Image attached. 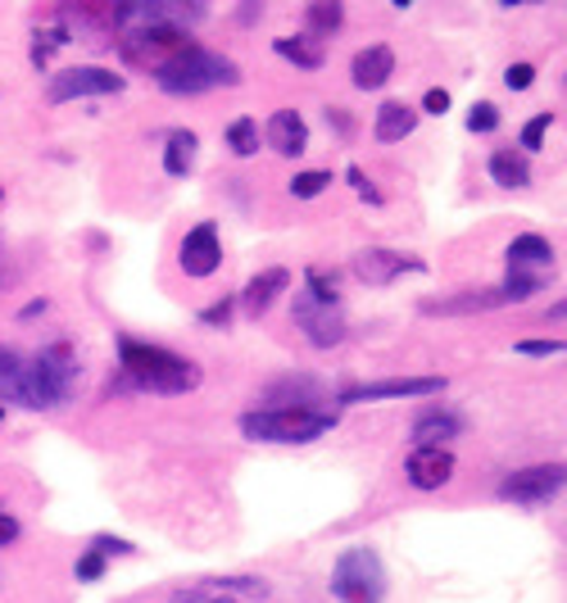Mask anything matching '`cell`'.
<instances>
[{
	"label": "cell",
	"mask_w": 567,
	"mask_h": 603,
	"mask_svg": "<svg viewBox=\"0 0 567 603\" xmlns=\"http://www.w3.org/2000/svg\"><path fill=\"white\" fill-rule=\"evenodd\" d=\"M82 377V364L73 345L55 340L37 349V355H19V349H0V405L19 409H60Z\"/></svg>",
	"instance_id": "1"
},
{
	"label": "cell",
	"mask_w": 567,
	"mask_h": 603,
	"mask_svg": "<svg viewBox=\"0 0 567 603\" xmlns=\"http://www.w3.org/2000/svg\"><path fill=\"white\" fill-rule=\"evenodd\" d=\"M118 368L132 390H146V395H186L205 381L196 359L173 355V349L151 340H132V336H118Z\"/></svg>",
	"instance_id": "2"
},
{
	"label": "cell",
	"mask_w": 567,
	"mask_h": 603,
	"mask_svg": "<svg viewBox=\"0 0 567 603\" xmlns=\"http://www.w3.org/2000/svg\"><path fill=\"white\" fill-rule=\"evenodd\" d=\"M332 427H337V409H313V405H281V409L241 413V431L264 444H313Z\"/></svg>",
	"instance_id": "3"
},
{
	"label": "cell",
	"mask_w": 567,
	"mask_h": 603,
	"mask_svg": "<svg viewBox=\"0 0 567 603\" xmlns=\"http://www.w3.org/2000/svg\"><path fill=\"white\" fill-rule=\"evenodd\" d=\"M155 82L168 95H205V91H218V86H236V82H241V69H236L227 55H218V50H205L196 41L164 73H155Z\"/></svg>",
	"instance_id": "4"
},
{
	"label": "cell",
	"mask_w": 567,
	"mask_h": 603,
	"mask_svg": "<svg viewBox=\"0 0 567 603\" xmlns=\"http://www.w3.org/2000/svg\"><path fill=\"white\" fill-rule=\"evenodd\" d=\"M327 590H332L341 603H382L386 599V563H382V554L368 549V544L346 549V554L337 559V568H332Z\"/></svg>",
	"instance_id": "5"
},
{
	"label": "cell",
	"mask_w": 567,
	"mask_h": 603,
	"mask_svg": "<svg viewBox=\"0 0 567 603\" xmlns=\"http://www.w3.org/2000/svg\"><path fill=\"white\" fill-rule=\"evenodd\" d=\"M114 41H118L123 64L146 69V73H164L177 55H186L196 45V37L182 28H132V32H118Z\"/></svg>",
	"instance_id": "6"
},
{
	"label": "cell",
	"mask_w": 567,
	"mask_h": 603,
	"mask_svg": "<svg viewBox=\"0 0 567 603\" xmlns=\"http://www.w3.org/2000/svg\"><path fill=\"white\" fill-rule=\"evenodd\" d=\"M123 86H127L123 73L101 69V64H82V69L55 73L51 86H45V100H51V105H69V100H86V95H118Z\"/></svg>",
	"instance_id": "7"
},
{
	"label": "cell",
	"mask_w": 567,
	"mask_h": 603,
	"mask_svg": "<svg viewBox=\"0 0 567 603\" xmlns=\"http://www.w3.org/2000/svg\"><path fill=\"white\" fill-rule=\"evenodd\" d=\"M291 309H296V323H300V331L309 336L313 349H332V345L346 340V318H341V305H332V299H318L300 286Z\"/></svg>",
	"instance_id": "8"
},
{
	"label": "cell",
	"mask_w": 567,
	"mask_h": 603,
	"mask_svg": "<svg viewBox=\"0 0 567 603\" xmlns=\"http://www.w3.org/2000/svg\"><path fill=\"white\" fill-rule=\"evenodd\" d=\"M563 463H536V468H523L499 481V499L508 504H523V509H536V504H549V499L563 490Z\"/></svg>",
	"instance_id": "9"
},
{
	"label": "cell",
	"mask_w": 567,
	"mask_h": 603,
	"mask_svg": "<svg viewBox=\"0 0 567 603\" xmlns=\"http://www.w3.org/2000/svg\"><path fill=\"white\" fill-rule=\"evenodd\" d=\"M177 264L186 277H214L223 268V241H218V223H196L177 245Z\"/></svg>",
	"instance_id": "10"
},
{
	"label": "cell",
	"mask_w": 567,
	"mask_h": 603,
	"mask_svg": "<svg viewBox=\"0 0 567 603\" xmlns=\"http://www.w3.org/2000/svg\"><path fill=\"white\" fill-rule=\"evenodd\" d=\"M445 377H386V381H363L341 395V405H377V399H417V395H441Z\"/></svg>",
	"instance_id": "11"
},
{
	"label": "cell",
	"mask_w": 567,
	"mask_h": 603,
	"mask_svg": "<svg viewBox=\"0 0 567 603\" xmlns=\"http://www.w3.org/2000/svg\"><path fill=\"white\" fill-rule=\"evenodd\" d=\"M422 268H427V264L404 259V255H395V249H359V255H354V277L368 282V286H386L400 273H422Z\"/></svg>",
	"instance_id": "12"
},
{
	"label": "cell",
	"mask_w": 567,
	"mask_h": 603,
	"mask_svg": "<svg viewBox=\"0 0 567 603\" xmlns=\"http://www.w3.org/2000/svg\"><path fill=\"white\" fill-rule=\"evenodd\" d=\"M404 472H409V486H413V490H441V486H450V477H454V454H450V449H436V444L413 449L409 463H404Z\"/></svg>",
	"instance_id": "13"
},
{
	"label": "cell",
	"mask_w": 567,
	"mask_h": 603,
	"mask_svg": "<svg viewBox=\"0 0 567 603\" xmlns=\"http://www.w3.org/2000/svg\"><path fill=\"white\" fill-rule=\"evenodd\" d=\"M264 141L277 150V155L296 160V155H305V150H309V123L300 119V110H277L268 119V127H264Z\"/></svg>",
	"instance_id": "14"
},
{
	"label": "cell",
	"mask_w": 567,
	"mask_h": 603,
	"mask_svg": "<svg viewBox=\"0 0 567 603\" xmlns=\"http://www.w3.org/2000/svg\"><path fill=\"white\" fill-rule=\"evenodd\" d=\"M391 73H395V50L391 45H368L350 64V82L359 91H382L391 82Z\"/></svg>",
	"instance_id": "15"
},
{
	"label": "cell",
	"mask_w": 567,
	"mask_h": 603,
	"mask_svg": "<svg viewBox=\"0 0 567 603\" xmlns=\"http://www.w3.org/2000/svg\"><path fill=\"white\" fill-rule=\"evenodd\" d=\"M291 286V273L287 268H264V273H255L250 282H246V290H241V309H246V318H264L268 309H272V299Z\"/></svg>",
	"instance_id": "16"
},
{
	"label": "cell",
	"mask_w": 567,
	"mask_h": 603,
	"mask_svg": "<svg viewBox=\"0 0 567 603\" xmlns=\"http://www.w3.org/2000/svg\"><path fill=\"white\" fill-rule=\"evenodd\" d=\"M499 305H504V295H499V286H491V290H463V295H450V299H422V314L454 318V314H486V309H499Z\"/></svg>",
	"instance_id": "17"
},
{
	"label": "cell",
	"mask_w": 567,
	"mask_h": 603,
	"mask_svg": "<svg viewBox=\"0 0 567 603\" xmlns=\"http://www.w3.org/2000/svg\"><path fill=\"white\" fill-rule=\"evenodd\" d=\"M413 127H417V110L404 105V100H386V105L377 110V119H372V136L382 141V145L413 136Z\"/></svg>",
	"instance_id": "18"
},
{
	"label": "cell",
	"mask_w": 567,
	"mask_h": 603,
	"mask_svg": "<svg viewBox=\"0 0 567 603\" xmlns=\"http://www.w3.org/2000/svg\"><path fill=\"white\" fill-rule=\"evenodd\" d=\"M454 436H463V418L458 413H450V409H427L417 422H413V440H417V449H427V444H436V449H445V440H454Z\"/></svg>",
	"instance_id": "19"
},
{
	"label": "cell",
	"mask_w": 567,
	"mask_h": 603,
	"mask_svg": "<svg viewBox=\"0 0 567 603\" xmlns=\"http://www.w3.org/2000/svg\"><path fill=\"white\" fill-rule=\"evenodd\" d=\"M549 264H554V245H549L545 236H536V232L513 236V245H508V268L532 273V268H549Z\"/></svg>",
	"instance_id": "20"
},
{
	"label": "cell",
	"mask_w": 567,
	"mask_h": 603,
	"mask_svg": "<svg viewBox=\"0 0 567 603\" xmlns=\"http://www.w3.org/2000/svg\"><path fill=\"white\" fill-rule=\"evenodd\" d=\"M491 177H495L499 186L517 191V186L532 182V160L523 155V150H495V155H491Z\"/></svg>",
	"instance_id": "21"
},
{
	"label": "cell",
	"mask_w": 567,
	"mask_h": 603,
	"mask_svg": "<svg viewBox=\"0 0 567 603\" xmlns=\"http://www.w3.org/2000/svg\"><path fill=\"white\" fill-rule=\"evenodd\" d=\"M196 132H168V145H164V173L168 177H186L192 173V164H196Z\"/></svg>",
	"instance_id": "22"
},
{
	"label": "cell",
	"mask_w": 567,
	"mask_h": 603,
	"mask_svg": "<svg viewBox=\"0 0 567 603\" xmlns=\"http://www.w3.org/2000/svg\"><path fill=\"white\" fill-rule=\"evenodd\" d=\"M272 50H277L281 60H291L296 69H305V73L322 69V45H318L313 37H277Z\"/></svg>",
	"instance_id": "23"
},
{
	"label": "cell",
	"mask_w": 567,
	"mask_h": 603,
	"mask_svg": "<svg viewBox=\"0 0 567 603\" xmlns=\"http://www.w3.org/2000/svg\"><path fill=\"white\" fill-rule=\"evenodd\" d=\"M346 23V6L341 0H313V6L305 10V37H313V41H322V37H332L337 28Z\"/></svg>",
	"instance_id": "24"
},
{
	"label": "cell",
	"mask_w": 567,
	"mask_h": 603,
	"mask_svg": "<svg viewBox=\"0 0 567 603\" xmlns=\"http://www.w3.org/2000/svg\"><path fill=\"white\" fill-rule=\"evenodd\" d=\"M536 290H545V277L540 273H523V268H508V277L499 282L504 305H523V299H532Z\"/></svg>",
	"instance_id": "25"
},
{
	"label": "cell",
	"mask_w": 567,
	"mask_h": 603,
	"mask_svg": "<svg viewBox=\"0 0 567 603\" xmlns=\"http://www.w3.org/2000/svg\"><path fill=\"white\" fill-rule=\"evenodd\" d=\"M227 145H231V155L250 160L255 150H259V123H255V119H236V123L227 127Z\"/></svg>",
	"instance_id": "26"
},
{
	"label": "cell",
	"mask_w": 567,
	"mask_h": 603,
	"mask_svg": "<svg viewBox=\"0 0 567 603\" xmlns=\"http://www.w3.org/2000/svg\"><path fill=\"white\" fill-rule=\"evenodd\" d=\"M327 186H332V173H327V168H305V173L291 177V195H296V200H313V195H322Z\"/></svg>",
	"instance_id": "27"
},
{
	"label": "cell",
	"mask_w": 567,
	"mask_h": 603,
	"mask_svg": "<svg viewBox=\"0 0 567 603\" xmlns=\"http://www.w3.org/2000/svg\"><path fill=\"white\" fill-rule=\"evenodd\" d=\"M209 590L214 594H255V599H264L268 594V585L259 581V576H218V581H209Z\"/></svg>",
	"instance_id": "28"
},
{
	"label": "cell",
	"mask_w": 567,
	"mask_h": 603,
	"mask_svg": "<svg viewBox=\"0 0 567 603\" xmlns=\"http://www.w3.org/2000/svg\"><path fill=\"white\" fill-rule=\"evenodd\" d=\"M549 127H554V110H545V114H536L527 127H523V155H532V150H540L545 145V136H549Z\"/></svg>",
	"instance_id": "29"
},
{
	"label": "cell",
	"mask_w": 567,
	"mask_h": 603,
	"mask_svg": "<svg viewBox=\"0 0 567 603\" xmlns=\"http://www.w3.org/2000/svg\"><path fill=\"white\" fill-rule=\"evenodd\" d=\"M499 127V110L491 105V100H482V105H472V114H467V132H495Z\"/></svg>",
	"instance_id": "30"
},
{
	"label": "cell",
	"mask_w": 567,
	"mask_h": 603,
	"mask_svg": "<svg viewBox=\"0 0 567 603\" xmlns=\"http://www.w3.org/2000/svg\"><path fill=\"white\" fill-rule=\"evenodd\" d=\"M517 355H527V359H554L563 355V340H517Z\"/></svg>",
	"instance_id": "31"
},
{
	"label": "cell",
	"mask_w": 567,
	"mask_h": 603,
	"mask_svg": "<svg viewBox=\"0 0 567 603\" xmlns=\"http://www.w3.org/2000/svg\"><path fill=\"white\" fill-rule=\"evenodd\" d=\"M105 563H110V559H101L96 549H86L73 572H78V581H101V576H105Z\"/></svg>",
	"instance_id": "32"
},
{
	"label": "cell",
	"mask_w": 567,
	"mask_h": 603,
	"mask_svg": "<svg viewBox=\"0 0 567 603\" xmlns=\"http://www.w3.org/2000/svg\"><path fill=\"white\" fill-rule=\"evenodd\" d=\"M532 82H536V64H508V73H504L508 91H527Z\"/></svg>",
	"instance_id": "33"
},
{
	"label": "cell",
	"mask_w": 567,
	"mask_h": 603,
	"mask_svg": "<svg viewBox=\"0 0 567 603\" xmlns=\"http://www.w3.org/2000/svg\"><path fill=\"white\" fill-rule=\"evenodd\" d=\"M91 549H96L101 559H110V554H114V559L132 554V544H127V540H118V535H96V540H91Z\"/></svg>",
	"instance_id": "34"
},
{
	"label": "cell",
	"mask_w": 567,
	"mask_h": 603,
	"mask_svg": "<svg viewBox=\"0 0 567 603\" xmlns=\"http://www.w3.org/2000/svg\"><path fill=\"white\" fill-rule=\"evenodd\" d=\"M346 177H350V186H354L363 200H372V205H382V191H377V186L363 177V168H359V164H350V168H346Z\"/></svg>",
	"instance_id": "35"
},
{
	"label": "cell",
	"mask_w": 567,
	"mask_h": 603,
	"mask_svg": "<svg viewBox=\"0 0 567 603\" xmlns=\"http://www.w3.org/2000/svg\"><path fill=\"white\" fill-rule=\"evenodd\" d=\"M231 309H236V299H218V305H209V309L200 314V323H205V327H227Z\"/></svg>",
	"instance_id": "36"
},
{
	"label": "cell",
	"mask_w": 567,
	"mask_h": 603,
	"mask_svg": "<svg viewBox=\"0 0 567 603\" xmlns=\"http://www.w3.org/2000/svg\"><path fill=\"white\" fill-rule=\"evenodd\" d=\"M422 110H427V114H445V110H450V91H445V86H432L427 95H422Z\"/></svg>",
	"instance_id": "37"
},
{
	"label": "cell",
	"mask_w": 567,
	"mask_h": 603,
	"mask_svg": "<svg viewBox=\"0 0 567 603\" xmlns=\"http://www.w3.org/2000/svg\"><path fill=\"white\" fill-rule=\"evenodd\" d=\"M19 535H23V527H19V522H14L6 509H0V549H6V544H14Z\"/></svg>",
	"instance_id": "38"
},
{
	"label": "cell",
	"mask_w": 567,
	"mask_h": 603,
	"mask_svg": "<svg viewBox=\"0 0 567 603\" xmlns=\"http://www.w3.org/2000/svg\"><path fill=\"white\" fill-rule=\"evenodd\" d=\"M37 314H45V299H32V305H28L19 318H37Z\"/></svg>",
	"instance_id": "39"
},
{
	"label": "cell",
	"mask_w": 567,
	"mask_h": 603,
	"mask_svg": "<svg viewBox=\"0 0 567 603\" xmlns=\"http://www.w3.org/2000/svg\"><path fill=\"white\" fill-rule=\"evenodd\" d=\"M192 603H236V599H227V594H209V599H192Z\"/></svg>",
	"instance_id": "40"
},
{
	"label": "cell",
	"mask_w": 567,
	"mask_h": 603,
	"mask_svg": "<svg viewBox=\"0 0 567 603\" xmlns=\"http://www.w3.org/2000/svg\"><path fill=\"white\" fill-rule=\"evenodd\" d=\"M0 286H6V249H0Z\"/></svg>",
	"instance_id": "41"
},
{
	"label": "cell",
	"mask_w": 567,
	"mask_h": 603,
	"mask_svg": "<svg viewBox=\"0 0 567 603\" xmlns=\"http://www.w3.org/2000/svg\"><path fill=\"white\" fill-rule=\"evenodd\" d=\"M0 422H6V405H0Z\"/></svg>",
	"instance_id": "42"
}]
</instances>
